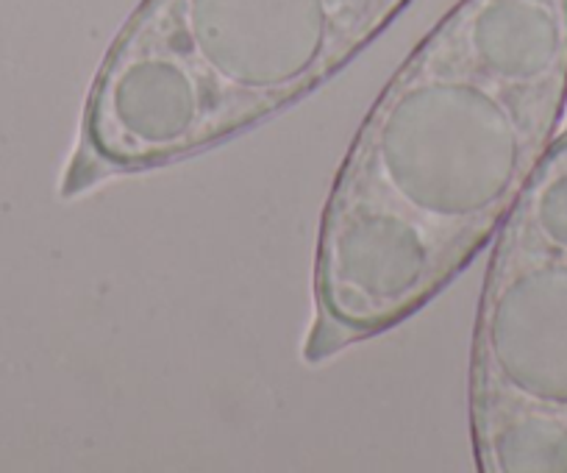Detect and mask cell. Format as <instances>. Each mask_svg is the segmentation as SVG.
Returning <instances> with one entry per match:
<instances>
[{
  "instance_id": "cell-1",
  "label": "cell",
  "mask_w": 567,
  "mask_h": 473,
  "mask_svg": "<svg viewBox=\"0 0 567 473\" xmlns=\"http://www.w3.org/2000/svg\"><path fill=\"white\" fill-rule=\"evenodd\" d=\"M565 112L567 0H460L392 73L337 171L303 360L440 296L493 240Z\"/></svg>"
},
{
  "instance_id": "cell-2",
  "label": "cell",
  "mask_w": 567,
  "mask_h": 473,
  "mask_svg": "<svg viewBox=\"0 0 567 473\" xmlns=\"http://www.w3.org/2000/svg\"><path fill=\"white\" fill-rule=\"evenodd\" d=\"M412 0H142L109 45L59 195L159 171L292 106Z\"/></svg>"
},
{
  "instance_id": "cell-3",
  "label": "cell",
  "mask_w": 567,
  "mask_h": 473,
  "mask_svg": "<svg viewBox=\"0 0 567 473\" xmlns=\"http://www.w3.org/2000/svg\"><path fill=\"white\" fill-rule=\"evenodd\" d=\"M467 412L482 473H567V121L495 232Z\"/></svg>"
}]
</instances>
